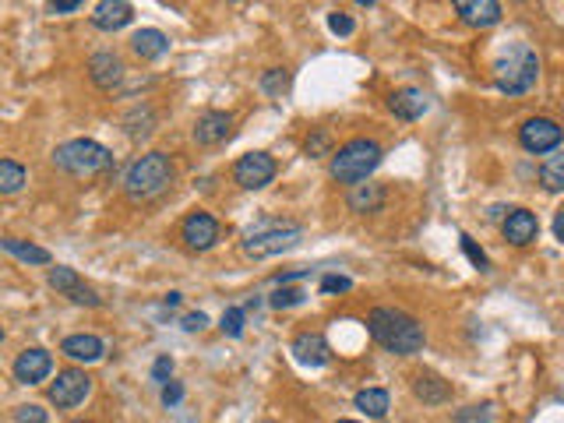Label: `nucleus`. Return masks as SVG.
I'll return each mask as SVG.
<instances>
[{
    "mask_svg": "<svg viewBox=\"0 0 564 423\" xmlns=\"http://www.w3.org/2000/svg\"><path fill=\"white\" fill-rule=\"evenodd\" d=\"M367 332L385 353H395V357H413L427 346L423 325L398 307H374L367 314Z\"/></svg>",
    "mask_w": 564,
    "mask_h": 423,
    "instance_id": "1",
    "label": "nucleus"
},
{
    "mask_svg": "<svg viewBox=\"0 0 564 423\" xmlns=\"http://www.w3.org/2000/svg\"><path fill=\"white\" fill-rule=\"evenodd\" d=\"M173 183V159L167 152H145L124 170V194L131 201H152Z\"/></svg>",
    "mask_w": 564,
    "mask_h": 423,
    "instance_id": "2",
    "label": "nucleus"
},
{
    "mask_svg": "<svg viewBox=\"0 0 564 423\" xmlns=\"http://www.w3.org/2000/svg\"><path fill=\"white\" fill-rule=\"evenodd\" d=\"M378 166H381V145L374 138H353L342 148H336L329 173H332L336 183H346L353 190V187H360V183L367 181Z\"/></svg>",
    "mask_w": 564,
    "mask_h": 423,
    "instance_id": "3",
    "label": "nucleus"
},
{
    "mask_svg": "<svg viewBox=\"0 0 564 423\" xmlns=\"http://www.w3.org/2000/svg\"><path fill=\"white\" fill-rule=\"evenodd\" d=\"M54 166L67 177H96L113 166V152L92 138H71L54 148Z\"/></svg>",
    "mask_w": 564,
    "mask_h": 423,
    "instance_id": "4",
    "label": "nucleus"
},
{
    "mask_svg": "<svg viewBox=\"0 0 564 423\" xmlns=\"http://www.w3.org/2000/svg\"><path fill=\"white\" fill-rule=\"evenodd\" d=\"M536 78H540V57L526 43L508 47V54H501L494 63V81L505 96H526L536 85Z\"/></svg>",
    "mask_w": 564,
    "mask_h": 423,
    "instance_id": "5",
    "label": "nucleus"
},
{
    "mask_svg": "<svg viewBox=\"0 0 564 423\" xmlns=\"http://www.w3.org/2000/svg\"><path fill=\"white\" fill-rule=\"evenodd\" d=\"M300 241H303L300 226L265 219V223H258L254 230L244 233V254L247 258H272V254H282V250H293Z\"/></svg>",
    "mask_w": 564,
    "mask_h": 423,
    "instance_id": "6",
    "label": "nucleus"
},
{
    "mask_svg": "<svg viewBox=\"0 0 564 423\" xmlns=\"http://www.w3.org/2000/svg\"><path fill=\"white\" fill-rule=\"evenodd\" d=\"M564 131L558 121L551 117H529V121L518 127V145L533 156H547V152H558Z\"/></svg>",
    "mask_w": 564,
    "mask_h": 423,
    "instance_id": "7",
    "label": "nucleus"
},
{
    "mask_svg": "<svg viewBox=\"0 0 564 423\" xmlns=\"http://www.w3.org/2000/svg\"><path fill=\"white\" fill-rule=\"evenodd\" d=\"M233 181L244 190H261L276 181V159L269 152H247L233 163Z\"/></svg>",
    "mask_w": 564,
    "mask_h": 423,
    "instance_id": "8",
    "label": "nucleus"
},
{
    "mask_svg": "<svg viewBox=\"0 0 564 423\" xmlns=\"http://www.w3.org/2000/svg\"><path fill=\"white\" fill-rule=\"evenodd\" d=\"M89 392H92V377L85 370H78V367H67V370L56 374V381L50 385V402L56 410H74V406H81L89 399Z\"/></svg>",
    "mask_w": 564,
    "mask_h": 423,
    "instance_id": "9",
    "label": "nucleus"
},
{
    "mask_svg": "<svg viewBox=\"0 0 564 423\" xmlns=\"http://www.w3.org/2000/svg\"><path fill=\"white\" fill-rule=\"evenodd\" d=\"M11 374H14L18 385H39V381H47V377L54 374V357H50V350H43V346L21 350V353L14 357V363H11Z\"/></svg>",
    "mask_w": 564,
    "mask_h": 423,
    "instance_id": "10",
    "label": "nucleus"
},
{
    "mask_svg": "<svg viewBox=\"0 0 564 423\" xmlns=\"http://www.w3.org/2000/svg\"><path fill=\"white\" fill-rule=\"evenodd\" d=\"M219 223L209 212H191L180 226V241L187 243V250H212L219 243Z\"/></svg>",
    "mask_w": 564,
    "mask_h": 423,
    "instance_id": "11",
    "label": "nucleus"
},
{
    "mask_svg": "<svg viewBox=\"0 0 564 423\" xmlns=\"http://www.w3.org/2000/svg\"><path fill=\"white\" fill-rule=\"evenodd\" d=\"M50 286H54L56 293L71 297L74 303H81V307H103V297H99L92 286H85L74 268H64V265L50 268Z\"/></svg>",
    "mask_w": 564,
    "mask_h": 423,
    "instance_id": "12",
    "label": "nucleus"
},
{
    "mask_svg": "<svg viewBox=\"0 0 564 423\" xmlns=\"http://www.w3.org/2000/svg\"><path fill=\"white\" fill-rule=\"evenodd\" d=\"M194 141L198 145H205V148H212V145H223L226 138L233 134V114H226V110H205L198 121H194Z\"/></svg>",
    "mask_w": 564,
    "mask_h": 423,
    "instance_id": "13",
    "label": "nucleus"
},
{
    "mask_svg": "<svg viewBox=\"0 0 564 423\" xmlns=\"http://www.w3.org/2000/svg\"><path fill=\"white\" fill-rule=\"evenodd\" d=\"M289 350H293L296 363H303V367H325L332 360V346H329V339L321 332H300Z\"/></svg>",
    "mask_w": 564,
    "mask_h": 423,
    "instance_id": "14",
    "label": "nucleus"
},
{
    "mask_svg": "<svg viewBox=\"0 0 564 423\" xmlns=\"http://www.w3.org/2000/svg\"><path fill=\"white\" fill-rule=\"evenodd\" d=\"M455 14L469 29H491V25L501 21V4L498 0H458Z\"/></svg>",
    "mask_w": 564,
    "mask_h": 423,
    "instance_id": "15",
    "label": "nucleus"
},
{
    "mask_svg": "<svg viewBox=\"0 0 564 423\" xmlns=\"http://www.w3.org/2000/svg\"><path fill=\"white\" fill-rule=\"evenodd\" d=\"M124 61L110 54V50H103V54H92L89 57V78H92V85L96 89H103V92H113L120 81H124Z\"/></svg>",
    "mask_w": 564,
    "mask_h": 423,
    "instance_id": "16",
    "label": "nucleus"
},
{
    "mask_svg": "<svg viewBox=\"0 0 564 423\" xmlns=\"http://www.w3.org/2000/svg\"><path fill=\"white\" fill-rule=\"evenodd\" d=\"M501 233L511 247H529V243L540 237V223L529 208H511L508 219L501 223Z\"/></svg>",
    "mask_w": 564,
    "mask_h": 423,
    "instance_id": "17",
    "label": "nucleus"
},
{
    "mask_svg": "<svg viewBox=\"0 0 564 423\" xmlns=\"http://www.w3.org/2000/svg\"><path fill=\"white\" fill-rule=\"evenodd\" d=\"M60 353H64L67 360L96 363V360H103L107 346H103V339H99V335H92V332H78V335H67V339L60 343Z\"/></svg>",
    "mask_w": 564,
    "mask_h": 423,
    "instance_id": "18",
    "label": "nucleus"
},
{
    "mask_svg": "<svg viewBox=\"0 0 564 423\" xmlns=\"http://www.w3.org/2000/svg\"><path fill=\"white\" fill-rule=\"evenodd\" d=\"M131 21H134V7L127 0H99L96 11H92V25L99 32H116V29H124Z\"/></svg>",
    "mask_w": 564,
    "mask_h": 423,
    "instance_id": "19",
    "label": "nucleus"
},
{
    "mask_svg": "<svg viewBox=\"0 0 564 423\" xmlns=\"http://www.w3.org/2000/svg\"><path fill=\"white\" fill-rule=\"evenodd\" d=\"M427 106H431V103H427L423 89H413V85L392 92V99H389V110H392L398 121H420V117L427 114Z\"/></svg>",
    "mask_w": 564,
    "mask_h": 423,
    "instance_id": "20",
    "label": "nucleus"
},
{
    "mask_svg": "<svg viewBox=\"0 0 564 423\" xmlns=\"http://www.w3.org/2000/svg\"><path fill=\"white\" fill-rule=\"evenodd\" d=\"M131 50L141 57V61H159L169 54V36L159 29H141L131 36Z\"/></svg>",
    "mask_w": 564,
    "mask_h": 423,
    "instance_id": "21",
    "label": "nucleus"
},
{
    "mask_svg": "<svg viewBox=\"0 0 564 423\" xmlns=\"http://www.w3.org/2000/svg\"><path fill=\"white\" fill-rule=\"evenodd\" d=\"M413 395L423 402V406H445L451 399V385L441 381L438 374H416L413 381Z\"/></svg>",
    "mask_w": 564,
    "mask_h": 423,
    "instance_id": "22",
    "label": "nucleus"
},
{
    "mask_svg": "<svg viewBox=\"0 0 564 423\" xmlns=\"http://www.w3.org/2000/svg\"><path fill=\"white\" fill-rule=\"evenodd\" d=\"M349 208L353 212H360V216H367V212H378L381 205H385V187L381 183H360V187H353L349 190Z\"/></svg>",
    "mask_w": 564,
    "mask_h": 423,
    "instance_id": "23",
    "label": "nucleus"
},
{
    "mask_svg": "<svg viewBox=\"0 0 564 423\" xmlns=\"http://www.w3.org/2000/svg\"><path fill=\"white\" fill-rule=\"evenodd\" d=\"M353 402H356V410H363L371 420H385V417H389V406H392V399H389L385 388H360Z\"/></svg>",
    "mask_w": 564,
    "mask_h": 423,
    "instance_id": "24",
    "label": "nucleus"
},
{
    "mask_svg": "<svg viewBox=\"0 0 564 423\" xmlns=\"http://www.w3.org/2000/svg\"><path fill=\"white\" fill-rule=\"evenodd\" d=\"M0 247H4L7 254H14L18 261H29V265H50V261H54L47 247L25 243V241H18V237H4V241H0Z\"/></svg>",
    "mask_w": 564,
    "mask_h": 423,
    "instance_id": "25",
    "label": "nucleus"
},
{
    "mask_svg": "<svg viewBox=\"0 0 564 423\" xmlns=\"http://www.w3.org/2000/svg\"><path fill=\"white\" fill-rule=\"evenodd\" d=\"M540 183H543V190L561 194L564 190V152H554V156L540 166Z\"/></svg>",
    "mask_w": 564,
    "mask_h": 423,
    "instance_id": "26",
    "label": "nucleus"
},
{
    "mask_svg": "<svg viewBox=\"0 0 564 423\" xmlns=\"http://www.w3.org/2000/svg\"><path fill=\"white\" fill-rule=\"evenodd\" d=\"M29 181V173L14 159H0V194H18Z\"/></svg>",
    "mask_w": 564,
    "mask_h": 423,
    "instance_id": "27",
    "label": "nucleus"
},
{
    "mask_svg": "<svg viewBox=\"0 0 564 423\" xmlns=\"http://www.w3.org/2000/svg\"><path fill=\"white\" fill-rule=\"evenodd\" d=\"M152 123H156V117H152L149 106H134V110L124 117V131H127L131 138H145V134H152Z\"/></svg>",
    "mask_w": 564,
    "mask_h": 423,
    "instance_id": "28",
    "label": "nucleus"
},
{
    "mask_svg": "<svg viewBox=\"0 0 564 423\" xmlns=\"http://www.w3.org/2000/svg\"><path fill=\"white\" fill-rule=\"evenodd\" d=\"M303 152H307L311 159H321V156H336V148H332V134H329L325 127H321V131H314V134L307 138Z\"/></svg>",
    "mask_w": 564,
    "mask_h": 423,
    "instance_id": "29",
    "label": "nucleus"
},
{
    "mask_svg": "<svg viewBox=\"0 0 564 423\" xmlns=\"http://www.w3.org/2000/svg\"><path fill=\"white\" fill-rule=\"evenodd\" d=\"M303 290H296V286H276L272 290V297H269V307H276V310H286V307H296V303H303Z\"/></svg>",
    "mask_w": 564,
    "mask_h": 423,
    "instance_id": "30",
    "label": "nucleus"
},
{
    "mask_svg": "<svg viewBox=\"0 0 564 423\" xmlns=\"http://www.w3.org/2000/svg\"><path fill=\"white\" fill-rule=\"evenodd\" d=\"M494 420V402H480V406H466L455 413V423H491Z\"/></svg>",
    "mask_w": 564,
    "mask_h": 423,
    "instance_id": "31",
    "label": "nucleus"
},
{
    "mask_svg": "<svg viewBox=\"0 0 564 423\" xmlns=\"http://www.w3.org/2000/svg\"><path fill=\"white\" fill-rule=\"evenodd\" d=\"M261 89H265L269 96H282V92L289 89V71H286V67L265 71V74H261Z\"/></svg>",
    "mask_w": 564,
    "mask_h": 423,
    "instance_id": "32",
    "label": "nucleus"
},
{
    "mask_svg": "<svg viewBox=\"0 0 564 423\" xmlns=\"http://www.w3.org/2000/svg\"><path fill=\"white\" fill-rule=\"evenodd\" d=\"M244 317H247L244 307H229L223 314V321H219V328H223L229 339H240L244 335Z\"/></svg>",
    "mask_w": 564,
    "mask_h": 423,
    "instance_id": "33",
    "label": "nucleus"
},
{
    "mask_svg": "<svg viewBox=\"0 0 564 423\" xmlns=\"http://www.w3.org/2000/svg\"><path fill=\"white\" fill-rule=\"evenodd\" d=\"M14 423H50V417H47V410H43V406L25 402V406H18V410H14Z\"/></svg>",
    "mask_w": 564,
    "mask_h": 423,
    "instance_id": "34",
    "label": "nucleus"
},
{
    "mask_svg": "<svg viewBox=\"0 0 564 423\" xmlns=\"http://www.w3.org/2000/svg\"><path fill=\"white\" fill-rule=\"evenodd\" d=\"M458 241H462V250H466V258L473 261V268H480V272H487V254H483V247H476V241H473L469 233H462Z\"/></svg>",
    "mask_w": 564,
    "mask_h": 423,
    "instance_id": "35",
    "label": "nucleus"
},
{
    "mask_svg": "<svg viewBox=\"0 0 564 423\" xmlns=\"http://www.w3.org/2000/svg\"><path fill=\"white\" fill-rule=\"evenodd\" d=\"M329 29L336 32V36H353V18L349 14H342V11H336V14H329Z\"/></svg>",
    "mask_w": 564,
    "mask_h": 423,
    "instance_id": "36",
    "label": "nucleus"
},
{
    "mask_svg": "<svg viewBox=\"0 0 564 423\" xmlns=\"http://www.w3.org/2000/svg\"><path fill=\"white\" fill-rule=\"evenodd\" d=\"M349 290H353V283L346 275H325L321 279V293H349Z\"/></svg>",
    "mask_w": 564,
    "mask_h": 423,
    "instance_id": "37",
    "label": "nucleus"
},
{
    "mask_svg": "<svg viewBox=\"0 0 564 423\" xmlns=\"http://www.w3.org/2000/svg\"><path fill=\"white\" fill-rule=\"evenodd\" d=\"M169 377H173V360H169V357H159V360L152 363V381L169 385Z\"/></svg>",
    "mask_w": 564,
    "mask_h": 423,
    "instance_id": "38",
    "label": "nucleus"
},
{
    "mask_svg": "<svg viewBox=\"0 0 564 423\" xmlns=\"http://www.w3.org/2000/svg\"><path fill=\"white\" fill-rule=\"evenodd\" d=\"M180 399H184V385H180V381H169V385H163V406H167V410H173Z\"/></svg>",
    "mask_w": 564,
    "mask_h": 423,
    "instance_id": "39",
    "label": "nucleus"
},
{
    "mask_svg": "<svg viewBox=\"0 0 564 423\" xmlns=\"http://www.w3.org/2000/svg\"><path fill=\"white\" fill-rule=\"evenodd\" d=\"M180 325H184V332H201V328L209 325V317H205L201 310H194V314H187V317H184Z\"/></svg>",
    "mask_w": 564,
    "mask_h": 423,
    "instance_id": "40",
    "label": "nucleus"
},
{
    "mask_svg": "<svg viewBox=\"0 0 564 423\" xmlns=\"http://www.w3.org/2000/svg\"><path fill=\"white\" fill-rule=\"evenodd\" d=\"M54 14H71V11H81V0H54L50 4Z\"/></svg>",
    "mask_w": 564,
    "mask_h": 423,
    "instance_id": "41",
    "label": "nucleus"
},
{
    "mask_svg": "<svg viewBox=\"0 0 564 423\" xmlns=\"http://www.w3.org/2000/svg\"><path fill=\"white\" fill-rule=\"evenodd\" d=\"M554 237H558V241H564V208L558 212V216H554Z\"/></svg>",
    "mask_w": 564,
    "mask_h": 423,
    "instance_id": "42",
    "label": "nucleus"
},
{
    "mask_svg": "<svg viewBox=\"0 0 564 423\" xmlns=\"http://www.w3.org/2000/svg\"><path fill=\"white\" fill-rule=\"evenodd\" d=\"M163 303H167V307H180V293H167Z\"/></svg>",
    "mask_w": 564,
    "mask_h": 423,
    "instance_id": "43",
    "label": "nucleus"
},
{
    "mask_svg": "<svg viewBox=\"0 0 564 423\" xmlns=\"http://www.w3.org/2000/svg\"><path fill=\"white\" fill-rule=\"evenodd\" d=\"M71 423H92V420H71Z\"/></svg>",
    "mask_w": 564,
    "mask_h": 423,
    "instance_id": "44",
    "label": "nucleus"
},
{
    "mask_svg": "<svg viewBox=\"0 0 564 423\" xmlns=\"http://www.w3.org/2000/svg\"><path fill=\"white\" fill-rule=\"evenodd\" d=\"M338 423H356V420H338Z\"/></svg>",
    "mask_w": 564,
    "mask_h": 423,
    "instance_id": "45",
    "label": "nucleus"
}]
</instances>
